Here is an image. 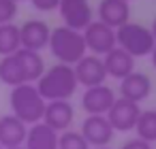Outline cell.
I'll return each instance as SVG.
<instances>
[{"label":"cell","mask_w":156,"mask_h":149,"mask_svg":"<svg viewBox=\"0 0 156 149\" xmlns=\"http://www.w3.org/2000/svg\"><path fill=\"white\" fill-rule=\"evenodd\" d=\"M45 60L39 51L20 49L0 60V83L17 87L24 83H37L45 73Z\"/></svg>","instance_id":"obj_1"},{"label":"cell","mask_w":156,"mask_h":149,"mask_svg":"<svg viewBox=\"0 0 156 149\" xmlns=\"http://www.w3.org/2000/svg\"><path fill=\"white\" fill-rule=\"evenodd\" d=\"M39 94L43 96L45 102L51 100H71L79 87L77 77L73 66L69 64H54L49 68H45V73L41 75V79L34 83Z\"/></svg>","instance_id":"obj_2"},{"label":"cell","mask_w":156,"mask_h":149,"mask_svg":"<svg viewBox=\"0 0 156 149\" xmlns=\"http://www.w3.org/2000/svg\"><path fill=\"white\" fill-rule=\"evenodd\" d=\"M45 104L47 102L43 100V96L39 94L34 83H24V85H17V87H11V94H9L11 115H15L26 126L43 121Z\"/></svg>","instance_id":"obj_3"},{"label":"cell","mask_w":156,"mask_h":149,"mask_svg":"<svg viewBox=\"0 0 156 149\" xmlns=\"http://www.w3.org/2000/svg\"><path fill=\"white\" fill-rule=\"evenodd\" d=\"M47 49L58 60V64H69V66H75L88 53L83 34L73 28H66V26H58L51 30Z\"/></svg>","instance_id":"obj_4"},{"label":"cell","mask_w":156,"mask_h":149,"mask_svg":"<svg viewBox=\"0 0 156 149\" xmlns=\"http://www.w3.org/2000/svg\"><path fill=\"white\" fill-rule=\"evenodd\" d=\"M115 43L120 49H124L133 58L152 56V51L156 47V39H154L152 30L137 22H128V24L120 26L115 30Z\"/></svg>","instance_id":"obj_5"},{"label":"cell","mask_w":156,"mask_h":149,"mask_svg":"<svg viewBox=\"0 0 156 149\" xmlns=\"http://www.w3.org/2000/svg\"><path fill=\"white\" fill-rule=\"evenodd\" d=\"M62 26L73 28L77 32H83L94 22V11L88 0H60L58 7Z\"/></svg>","instance_id":"obj_6"},{"label":"cell","mask_w":156,"mask_h":149,"mask_svg":"<svg viewBox=\"0 0 156 149\" xmlns=\"http://www.w3.org/2000/svg\"><path fill=\"white\" fill-rule=\"evenodd\" d=\"M81 34H83V41H86V49H88L92 56L103 58V56H107L111 49L118 47V43H115V30L109 28V26H105V24L98 22V19H94Z\"/></svg>","instance_id":"obj_7"},{"label":"cell","mask_w":156,"mask_h":149,"mask_svg":"<svg viewBox=\"0 0 156 149\" xmlns=\"http://www.w3.org/2000/svg\"><path fill=\"white\" fill-rule=\"evenodd\" d=\"M79 132H81V136L88 141V145L92 149L109 147V143L115 136V130L111 128V124H109V119L105 115H88L81 121Z\"/></svg>","instance_id":"obj_8"},{"label":"cell","mask_w":156,"mask_h":149,"mask_svg":"<svg viewBox=\"0 0 156 149\" xmlns=\"http://www.w3.org/2000/svg\"><path fill=\"white\" fill-rule=\"evenodd\" d=\"M139 115H141V107L137 102H130L126 98H115L113 107L109 109V113L105 117L109 119V124L115 132H130V130H135Z\"/></svg>","instance_id":"obj_9"},{"label":"cell","mask_w":156,"mask_h":149,"mask_svg":"<svg viewBox=\"0 0 156 149\" xmlns=\"http://www.w3.org/2000/svg\"><path fill=\"white\" fill-rule=\"evenodd\" d=\"M115 92L113 87H109L107 83L103 85H94V87H86L81 94V109L88 115H107L109 109L115 102Z\"/></svg>","instance_id":"obj_10"},{"label":"cell","mask_w":156,"mask_h":149,"mask_svg":"<svg viewBox=\"0 0 156 149\" xmlns=\"http://www.w3.org/2000/svg\"><path fill=\"white\" fill-rule=\"evenodd\" d=\"M49 36H51V28L47 26V22L43 19H26L20 26V41H22V49H30V51H43L49 45Z\"/></svg>","instance_id":"obj_11"},{"label":"cell","mask_w":156,"mask_h":149,"mask_svg":"<svg viewBox=\"0 0 156 149\" xmlns=\"http://www.w3.org/2000/svg\"><path fill=\"white\" fill-rule=\"evenodd\" d=\"M73 70H75L77 83L81 87H94V85H103L107 81V70H105L103 58L92 56V53H86L73 66Z\"/></svg>","instance_id":"obj_12"},{"label":"cell","mask_w":156,"mask_h":149,"mask_svg":"<svg viewBox=\"0 0 156 149\" xmlns=\"http://www.w3.org/2000/svg\"><path fill=\"white\" fill-rule=\"evenodd\" d=\"M73 121H75V109H73L71 100H51L45 104L43 124L54 128L58 134L71 130Z\"/></svg>","instance_id":"obj_13"},{"label":"cell","mask_w":156,"mask_h":149,"mask_svg":"<svg viewBox=\"0 0 156 149\" xmlns=\"http://www.w3.org/2000/svg\"><path fill=\"white\" fill-rule=\"evenodd\" d=\"M118 92H120V98H126L130 102H137L141 104V100H147L150 94H152V79L145 75V73H130L128 77H124L118 85Z\"/></svg>","instance_id":"obj_14"},{"label":"cell","mask_w":156,"mask_h":149,"mask_svg":"<svg viewBox=\"0 0 156 149\" xmlns=\"http://www.w3.org/2000/svg\"><path fill=\"white\" fill-rule=\"evenodd\" d=\"M96 15H98V22L118 30L120 26L130 22V5L124 0H101L96 7Z\"/></svg>","instance_id":"obj_15"},{"label":"cell","mask_w":156,"mask_h":149,"mask_svg":"<svg viewBox=\"0 0 156 149\" xmlns=\"http://www.w3.org/2000/svg\"><path fill=\"white\" fill-rule=\"evenodd\" d=\"M28 134V126L20 121L15 115H0V145L2 149L24 147Z\"/></svg>","instance_id":"obj_16"},{"label":"cell","mask_w":156,"mask_h":149,"mask_svg":"<svg viewBox=\"0 0 156 149\" xmlns=\"http://www.w3.org/2000/svg\"><path fill=\"white\" fill-rule=\"evenodd\" d=\"M103 64H105L107 77H113L118 81H122L124 77L135 73V58L130 53H126L124 49H120V47H115L107 56H103Z\"/></svg>","instance_id":"obj_17"},{"label":"cell","mask_w":156,"mask_h":149,"mask_svg":"<svg viewBox=\"0 0 156 149\" xmlns=\"http://www.w3.org/2000/svg\"><path fill=\"white\" fill-rule=\"evenodd\" d=\"M58 138H60V134L54 128L39 121V124L28 126L24 147L26 149H58Z\"/></svg>","instance_id":"obj_18"},{"label":"cell","mask_w":156,"mask_h":149,"mask_svg":"<svg viewBox=\"0 0 156 149\" xmlns=\"http://www.w3.org/2000/svg\"><path fill=\"white\" fill-rule=\"evenodd\" d=\"M22 49V41H20V26L15 24H5L0 26V56H11L15 51Z\"/></svg>","instance_id":"obj_19"},{"label":"cell","mask_w":156,"mask_h":149,"mask_svg":"<svg viewBox=\"0 0 156 149\" xmlns=\"http://www.w3.org/2000/svg\"><path fill=\"white\" fill-rule=\"evenodd\" d=\"M135 134H137V138H141L150 145L156 141V109L141 111L139 121L135 126Z\"/></svg>","instance_id":"obj_20"},{"label":"cell","mask_w":156,"mask_h":149,"mask_svg":"<svg viewBox=\"0 0 156 149\" xmlns=\"http://www.w3.org/2000/svg\"><path fill=\"white\" fill-rule=\"evenodd\" d=\"M58 149H92V147L88 145V141L81 136L79 130H66V132H60Z\"/></svg>","instance_id":"obj_21"},{"label":"cell","mask_w":156,"mask_h":149,"mask_svg":"<svg viewBox=\"0 0 156 149\" xmlns=\"http://www.w3.org/2000/svg\"><path fill=\"white\" fill-rule=\"evenodd\" d=\"M15 15H17V2H13V0H0V26L13 24Z\"/></svg>","instance_id":"obj_22"},{"label":"cell","mask_w":156,"mask_h":149,"mask_svg":"<svg viewBox=\"0 0 156 149\" xmlns=\"http://www.w3.org/2000/svg\"><path fill=\"white\" fill-rule=\"evenodd\" d=\"M30 5L41 13H51V11H58L60 0H30Z\"/></svg>","instance_id":"obj_23"},{"label":"cell","mask_w":156,"mask_h":149,"mask_svg":"<svg viewBox=\"0 0 156 149\" xmlns=\"http://www.w3.org/2000/svg\"><path fill=\"white\" fill-rule=\"evenodd\" d=\"M120 149H152V145L150 143H145V141H141V138H128Z\"/></svg>","instance_id":"obj_24"},{"label":"cell","mask_w":156,"mask_h":149,"mask_svg":"<svg viewBox=\"0 0 156 149\" xmlns=\"http://www.w3.org/2000/svg\"><path fill=\"white\" fill-rule=\"evenodd\" d=\"M150 58H152V66L156 68V47H154V51H152V56H150Z\"/></svg>","instance_id":"obj_25"},{"label":"cell","mask_w":156,"mask_h":149,"mask_svg":"<svg viewBox=\"0 0 156 149\" xmlns=\"http://www.w3.org/2000/svg\"><path fill=\"white\" fill-rule=\"evenodd\" d=\"M150 30H152V34H154V39H156V19H154V24H152V28H150Z\"/></svg>","instance_id":"obj_26"},{"label":"cell","mask_w":156,"mask_h":149,"mask_svg":"<svg viewBox=\"0 0 156 149\" xmlns=\"http://www.w3.org/2000/svg\"><path fill=\"white\" fill-rule=\"evenodd\" d=\"M11 149H26V147H11Z\"/></svg>","instance_id":"obj_27"},{"label":"cell","mask_w":156,"mask_h":149,"mask_svg":"<svg viewBox=\"0 0 156 149\" xmlns=\"http://www.w3.org/2000/svg\"><path fill=\"white\" fill-rule=\"evenodd\" d=\"M98 149H111V147H98Z\"/></svg>","instance_id":"obj_28"},{"label":"cell","mask_w":156,"mask_h":149,"mask_svg":"<svg viewBox=\"0 0 156 149\" xmlns=\"http://www.w3.org/2000/svg\"><path fill=\"white\" fill-rule=\"evenodd\" d=\"M13 2H22V0H13Z\"/></svg>","instance_id":"obj_29"},{"label":"cell","mask_w":156,"mask_h":149,"mask_svg":"<svg viewBox=\"0 0 156 149\" xmlns=\"http://www.w3.org/2000/svg\"><path fill=\"white\" fill-rule=\"evenodd\" d=\"M124 2H130V0H124Z\"/></svg>","instance_id":"obj_30"},{"label":"cell","mask_w":156,"mask_h":149,"mask_svg":"<svg viewBox=\"0 0 156 149\" xmlns=\"http://www.w3.org/2000/svg\"><path fill=\"white\" fill-rule=\"evenodd\" d=\"M0 149H2V145H0Z\"/></svg>","instance_id":"obj_31"}]
</instances>
